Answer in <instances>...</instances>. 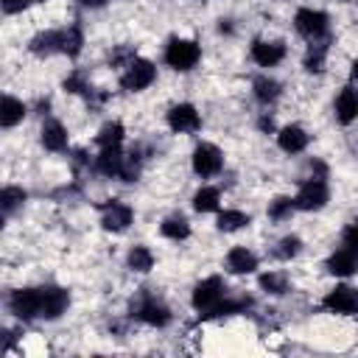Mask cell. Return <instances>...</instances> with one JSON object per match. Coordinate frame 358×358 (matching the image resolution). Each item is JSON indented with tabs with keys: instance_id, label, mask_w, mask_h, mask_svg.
Here are the masks:
<instances>
[{
	"instance_id": "1",
	"label": "cell",
	"mask_w": 358,
	"mask_h": 358,
	"mask_svg": "<svg viewBox=\"0 0 358 358\" xmlns=\"http://www.w3.org/2000/svg\"><path fill=\"white\" fill-rule=\"evenodd\" d=\"M201 59V48L196 39H185V36H173L165 45V64L176 73H187L199 64Z\"/></svg>"
},
{
	"instance_id": "2",
	"label": "cell",
	"mask_w": 358,
	"mask_h": 358,
	"mask_svg": "<svg viewBox=\"0 0 358 358\" xmlns=\"http://www.w3.org/2000/svg\"><path fill=\"white\" fill-rule=\"evenodd\" d=\"M330 201V187L324 182V176H310L299 185L296 196H294V207L302 213H316Z\"/></svg>"
},
{
	"instance_id": "3",
	"label": "cell",
	"mask_w": 358,
	"mask_h": 358,
	"mask_svg": "<svg viewBox=\"0 0 358 358\" xmlns=\"http://www.w3.org/2000/svg\"><path fill=\"white\" fill-rule=\"evenodd\" d=\"M131 316L151 324V327H165L171 322V310L165 302H159L154 294H148L145 288L140 291V296L131 302Z\"/></svg>"
},
{
	"instance_id": "4",
	"label": "cell",
	"mask_w": 358,
	"mask_h": 358,
	"mask_svg": "<svg viewBox=\"0 0 358 358\" xmlns=\"http://www.w3.org/2000/svg\"><path fill=\"white\" fill-rule=\"evenodd\" d=\"M157 78V67L148 62V59H131L126 67H123V76H120V87L126 92H143L145 87H151Z\"/></svg>"
},
{
	"instance_id": "5",
	"label": "cell",
	"mask_w": 358,
	"mask_h": 358,
	"mask_svg": "<svg viewBox=\"0 0 358 358\" xmlns=\"http://www.w3.org/2000/svg\"><path fill=\"white\" fill-rule=\"evenodd\" d=\"M294 25H296V31H299L305 39L319 42V39L327 36L330 17H327L324 11H319V8H299L296 17H294Z\"/></svg>"
},
{
	"instance_id": "6",
	"label": "cell",
	"mask_w": 358,
	"mask_h": 358,
	"mask_svg": "<svg viewBox=\"0 0 358 358\" xmlns=\"http://www.w3.org/2000/svg\"><path fill=\"white\" fill-rule=\"evenodd\" d=\"M221 168H224V154H221L218 145H213V143H199V145L193 148V171H196V176L210 179V176L221 173Z\"/></svg>"
},
{
	"instance_id": "7",
	"label": "cell",
	"mask_w": 358,
	"mask_h": 358,
	"mask_svg": "<svg viewBox=\"0 0 358 358\" xmlns=\"http://www.w3.org/2000/svg\"><path fill=\"white\" fill-rule=\"evenodd\" d=\"M98 210H101V227H103L106 232H123V229H129V224L134 221V210H131L126 201H117V199L103 201Z\"/></svg>"
},
{
	"instance_id": "8",
	"label": "cell",
	"mask_w": 358,
	"mask_h": 358,
	"mask_svg": "<svg viewBox=\"0 0 358 358\" xmlns=\"http://www.w3.org/2000/svg\"><path fill=\"white\" fill-rule=\"evenodd\" d=\"M224 291H227V285H224V280H221V277H207V280L196 282L190 302H193V308H196V310L207 313L210 308H215V305H218V302L227 296Z\"/></svg>"
},
{
	"instance_id": "9",
	"label": "cell",
	"mask_w": 358,
	"mask_h": 358,
	"mask_svg": "<svg viewBox=\"0 0 358 358\" xmlns=\"http://www.w3.org/2000/svg\"><path fill=\"white\" fill-rule=\"evenodd\" d=\"M8 308L17 319L22 322H31V319H39V310H42V296H39V288H17L11 296H8Z\"/></svg>"
},
{
	"instance_id": "10",
	"label": "cell",
	"mask_w": 358,
	"mask_h": 358,
	"mask_svg": "<svg viewBox=\"0 0 358 358\" xmlns=\"http://www.w3.org/2000/svg\"><path fill=\"white\" fill-rule=\"evenodd\" d=\"M168 126L171 131H179V134H193L201 129V115L193 103H176L168 109Z\"/></svg>"
},
{
	"instance_id": "11",
	"label": "cell",
	"mask_w": 358,
	"mask_h": 358,
	"mask_svg": "<svg viewBox=\"0 0 358 358\" xmlns=\"http://www.w3.org/2000/svg\"><path fill=\"white\" fill-rule=\"evenodd\" d=\"M322 305H324L330 313L350 316V313L358 310V291L350 288V285H336L333 291H327V296L322 299Z\"/></svg>"
},
{
	"instance_id": "12",
	"label": "cell",
	"mask_w": 358,
	"mask_h": 358,
	"mask_svg": "<svg viewBox=\"0 0 358 358\" xmlns=\"http://www.w3.org/2000/svg\"><path fill=\"white\" fill-rule=\"evenodd\" d=\"M39 296H42L39 319H59L70 305V294L64 288H59V285H42Z\"/></svg>"
},
{
	"instance_id": "13",
	"label": "cell",
	"mask_w": 358,
	"mask_h": 358,
	"mask_svg": "<svg viewBox=\"0 0 358 358\" xmlns=\"http://www.w3.org/2000/svg\"><path fill=\"white\" fill-rule=\"evenodd\" d=\"M252 59H255V64H260V67H274V64H280V62L285 59V45L277 42V39H255V45H252Z\"/></svg>"
},
{
	"instance_id": "14",
	"label": "cell",
	"mask_w": 358,
	"mask_h": 358,
	"mask_svg": "<svg viewBox=\"0 0 358 358\" xmlns=\"http://www.w3.org/2000/svg\"><path fill=\"white\" fill-rule=\"evenodd\" d=\"M28 50L39 59L45 56H53V53H62V28H48V31H39L31 42H28Z\"/></svg>"
},
{
	"instance_id": "15",
	"label": "cell",
	"mask_w": 358,
	"mask_h": 358,
	"mask_svg": "<svg viewBox=\"0 0 358 358\" xmlns=\"http://www.w3.org/2000/svg\"><path fill=\"white\" fill-rule=\"evenodd\" d=\"M327 271L333 277H350L358 271V252L350 249V246H341L336 249L330 257H327Z\"/></svg>"
},
{
	"instance_id": "16",
	"label": "cell",
	"mask_w": 358,
	"mask_h": 358,
	"mask_svg": "<svg viewBox=\"0 0 358 358\" xmlns=\"http://www.w3.org/2000/svg\"><path fill=\"white\" fill-rule=\"evenodd\" d=\"M277 145H280L285 154H299V151L308 148V131H305L302 126H296V123L282 126V129L277 131Z\"/></svg>"
},
{
	"instance_id": "17",
	"label": "cell",
	"mask_w": 358,
	"mask_h": 358,
	"mask_svg": "<svg viewBox=\"0 0 358 358\" xmlns=\"http://www.w3.org/2000/svg\"><path fill=\"white\" fill-rule=\"evenodd\" d=\"M358 117V90L355 87H341L338 98H336V120L350 126Z\"/></svg>"
},
{
	"instance_id": "18",
	"label": "cell",
	"mask_w": 358,
	"mask_h": 358,
	"mask_svg": "<svg viewBox=\"0 0 358 358\" xmlns=\"http://www.w3.org/2000/svg\"><path fill=\"white\" fill-rule=\"evenodd\" d=\"M227 268L232 274H252L257 268V255L249 252L246 246H235L227 252Z\"/></svg>"
},
{
	"instance_id": "19",
	"label": "cell",
	"mask_w": 358,
	"mask_h": 358,
	"mask_svg": "<svg viewBox=\"0 0 358 358\" xmlns=\"http://www.w3.org/2000/svg\"><path fill=\"white\" fill-rule=\"evenodd\" d=\"M39 134H42L39 140L48 151H67V129L59 120H45Z\"/></svg>"
},
{
	"instance_id": "20",
	"label": "cell",
	"mask_w": 358,
	"mask_h": 358,
	"mask_svg": "<svg viewBox=\"0 0 358 358\" xmlns=\"http://www.w3.org/2000/svg\"><path fill=\"white\" fill-rule=\"evenodd\" d=\"M123 159L126 154L120 148H101V154L95 157V171L101 176H120V168H123Z\"/></svg>"
},
{
	"instance_id": "21",
	"label": "cell",
	"mask_w": 358,
	"mask_h": 358,
	"mask_svg": "<svg viewBox=\"0 0 358 358\" xmlns=\"http://www.w3.org/2000/svg\"><path fill=\"white\" fill-rule=\"evenodd\" d=\"M126 140V129L120 120H109L101 126V131L95 134V145L98 148H120Z\"/></svg>"
},
{
	"instance_id": "22",
	"label": "cell",
	"mask_w": 358,
	"mask_h": 358,
	"mask_svg": "<svg viewBox=\"0 0 358 358\" xmlns=\"http://www.w3.org/2000/svg\"><path fill=\"white\" fill-rule=\"evenodd\" d=\"M25 112H28V106H25L20 98H14V95H3V106H0V126H3V129L17 126V123L25 117Z\"/></svg>"
},
{
	"instance_id": "23",
	"label": "cell",
	"mask_w": 358,
	"mask_h": 358,
	"mask_svg": "<svg viewBox=\"0 0 358 358\" xmlns=\"http://www.w3.org/2000/svg\"><path fill=\"white\" fill-rule=\"evenodd\" d=\"M252 92H255V98H257L263 106H268V103H274V101L280 98L282 87H280V81H274V78H268V76H257L255 84H252Z\"/></svg>"
},
{
	"instance_id": "24",
	"label": "cell",
	"mask_w": 358,
	"mask_h": 358,
	"mask_svg": "<svg viewBox=\"0 0 358 358\" xmlns=\"http://www.w3.org/2000/svg\"><path fill=\"white\" fill-rule=\"evenodd\" d=\"M159 232L162 238L168 241H187L190 238V224L185 215H168L162 224H159Z\"/></svg>"
},
{
	"instance_id": "25",
	"label": "cell",
	"mask_w": 358,
	"mask_h": 358,
	"mask_svg": "<svg viewBox=\"0 0 358 358\" xmlns=\"http://www.w3.org/2000/svg\"><path fill=\"white\" fill-rule=\"evenodd\" d=\"M218 207H221L218 187H199L193 193V210L196 213H218Z\"/></svg>"
},
{
	"instance_id": "26",
	"label": "cell",
	"mask_w": 358,
	"mask_h": 358,
	"mask_svg": "<svg viewBox=\"0 0 358 358\" xmlns=\"http://www.w3.org/2000/svg\"><path fill=\"white\" fill-rule=\"evenodd\" d=\"M81 48H84V31L76 22L67 25V28H62V53L70 56V59H76L81 53Z\"/></svg>"
},
{
	"instance_id": "27",
	"label": "cell",
	"mask_w": 358,
	"mask_h": 358,
	"mask_svg": "<svg viewBox=\"0 0 358 358\" xmlns=\"http://www.w3.org/2000/svg\"><path fill=\"white\" fill-rule=\"evenodd\" d=\"M252 305V299L249 296H238V299H229V296H224L215 308H210L204 316L207 319H221V316H232V313H241V310H246Z\"/></svg>"
},
{
	"instance_id": "28",
	"label": "cell",
	"mask_w": 358,
	"mask_h": 358,
	"mask_svg": "<svg viewBox=\"0 0 358 358\" xmlns=\"http://www.w3.org/2000/svg\"><path fill=\"white\" fill-rule=\"evenodd\" d=\"M324 59H327V42L319 39V42H310L308 53H305V70L308 73H322L324 70Z\"/></svg>"
},
{
	"instance_id": "29",
	"label": "cell",
	"mask_w": 358,
	"mask_h": 358,
	"mask_svg": "<svg viewBox=\"0 0 358 358\" xmlns=\"http://www.w3.org/2000/svg\"><path fill=\"white\" fill-rule=\"evenodd\" d=\"M246 224H249V215L243 210H224V213H218V221H215V227L221 232H238Z\"/></svg>"
},
{
	"instance_id": "30",
	"label": "cell",
	"mask_w": 358,
	"mask_h": 358,
	"mask_svg": "<svg viewBox=\"0 0 358 358\" xmlns=\"http://www.w3.org/2000/svg\"><path fill=\"white\" fill-rule=\"evenodd\" d=\"M129 268L131 271H140V274H145V271H151L154 268V252L148 249V246H131V252H129Z\"/></svg>"
},
{
	"instance_id": "31",
	"label": "cell",
	"mask_w": 358,
	"mask_h": 358,
	"mask_svg": "<svg viewBox=\"0 0 358 358\" xmlns=\"http://www.w3.org/2000/svg\"><path fill=\"white\" fill-rule=\"evenodd\" d=\"M25 190L22 187H14V185H8V187H3V193H0V207H3V215H11L14 210H20L22 204H25Z\"/></svg>"
},
{
	"instance_id": "32",
	"label": "cell",
	"mask_w": 358,
	"mask_h": 358,
	"mask_svg": "<svg viewBox=\"0 0 358 358\" xmlns=\"http://www.w3.org/2000/svg\"><path fill=\"white\" fill-rule=\"evenodd\" d=\"M257 282L266 294H274V296H282L288 291V277L282 271H266V274H260Z\"/></svg>"
},
{
	"instance_id": "33",
	"label": "cell",
	"mask_w": 358,
	"mask_h": 358,
	"mask_svg": "<svg viewBox=\"0 0 358 358\" xmlns=\"http://www.w3.org/2000/svg\"><path fill=\"white\" fill-rule=\"evenodd\" d=\"M62 87H64V92H70V95H84V98L92 95V87H90V81H87V76H84L81 70H73V73L62 81Z\"/></svg>"
},
{
	"instance_id": "34",
	"label": "cell",
	"mask_w": 358,
	"mask_h": 358,
	"mask_svg": "<svg viewBox=\"0 0 358 358\" xmlns=\"http://www.w3.org/2000/svg\"><path fill=\"white\" fill-rule=\"evenodd\" d=\"M294 210H296V207H294V199H291V196H277V199L268 204V218H271V221H285V218H291Z\"/></svg>"
},
{
	"instance_id": "35",
	"label": "cell",
	"mask_w": 358,
	"mask_h": 358,
	"mask_svg": "<svg viewBox=\"0 0 358 358\" xmlns=\"http://www.w3.org/2000/svg\"><path fill=\"white\" fill-rule=\"evenodd\" d=\"M299 252H302V241H299L296 235H285V238L277 243L274 257H280V260H291V257H296Z\"/></svg>"
},
{
	"instance_id": "36",
	"label": "cell",
	"mask_w": 358,
	"mask_h": 358,
	"mask_svg": "<svg viewBox=\"0 0 358 358\" xmlns=\"http://www.w3.org/2000/svg\"><path fill=\"white\" fill-rule=\"evenodd\" d=\"M131 59H137V53H134L129 45H120V48H115V50L109 53V64H112V67H126Z\"/></svg>"
},
{
	"instance_id": "37",
	"label": "cell",
	"mask_w": 358,
	"mask_h": 358,
	"mask_svg": "<svg viewBox=\"0 0 358 358\" xmlns=\"http://www.w3.org/2000/svg\"><path fill=\"white\" fill-rule=\"evenodd\" d=\"M341 241H344V246H350V249H355V252H358V221L344 227V232H341Z\"/></svg>"
},
{
	"instance_id": "38",
	"label": "cell",
	"mask_w": 358,
	"mask_h": 358,
	"mask_svg": "<svg viewBox=\"0 0 358 358\" xmlns=\"http://www.w3.org/2000/svg\"><path fill=\"white\" fill-rule=\"evenodd\" d=\"M31 3H34V0H0V6H3L6 14H20V11H25Z\"/></svg>"
},
{
	"instance_id": "39",
	"label": "cell",
	"mask_w": 358,
	"mask_h": 358,
	"mask_svg": "<svg viewBox=\"0 0 358 358\" xmlns=\"http://www.w3.org/2000/svg\"><path fill=\"white\" fill-rule=\"evenodd\" d=\"M257 129H260V131H271V129H274V120H271L268 115H263V117L257 120Z\"/></svg>"
},
{
	"instance_id": "40",
	"label": "cell",
	"mask_w": 358,
	"mask_h": 358,
	"mask_svg": "<svg viewBox=\"0 0 358 358\" xmlns=\"http://www.w3.org/2000/svg\"><path fill=\"white\" fill-rule=\"evenodd\" d=\"M73 162H76L78 168H81V165H87V162H90V159H87V151H81V148H78V151H73Z\"/></svg>"
},
{
	"instance_id": "41",
	"label": "cell",
	"mask_w": 358,
	"mask_h": 358,
	"mask_svg": "<svg viewBox=\"0 0 358 358\" xmlns=\"http://www.w3.org/2000/svg\"><path fill=\"white\" fill-rule=\"evenodd\" d=\"M78 6H84V8H103L106 0H78Z\"/></svg>"
},
{
	"instance_id": "42",
	"label": "cell",
	"mask_w": 358,
	"mask_h": 358,
	"mask_svg": "<svg viewBox=\"0 0 358 358\" xmlns=\"http://www.w3.org/2000/svg\"><path fill=\"white\" fill-rule=\"evenodd\" d=\"M350 76H352V81H358V59L352 62V67H350Z\"/></svg>"
},
{
	"instance_id": "43",
	"label": "cell",
	"mask_w": 358,
	"mask_h": 358,
	"mask_svg": "<svg viewBox=\"0 0 358 358\" xmlns=\"http://www.w3.org/2000/svg\"><path fill=\"white\" fill-rule=\"evenodd\" d=\"M34 3H45V0H34Z\"/></svg>"
}]
</instances>
